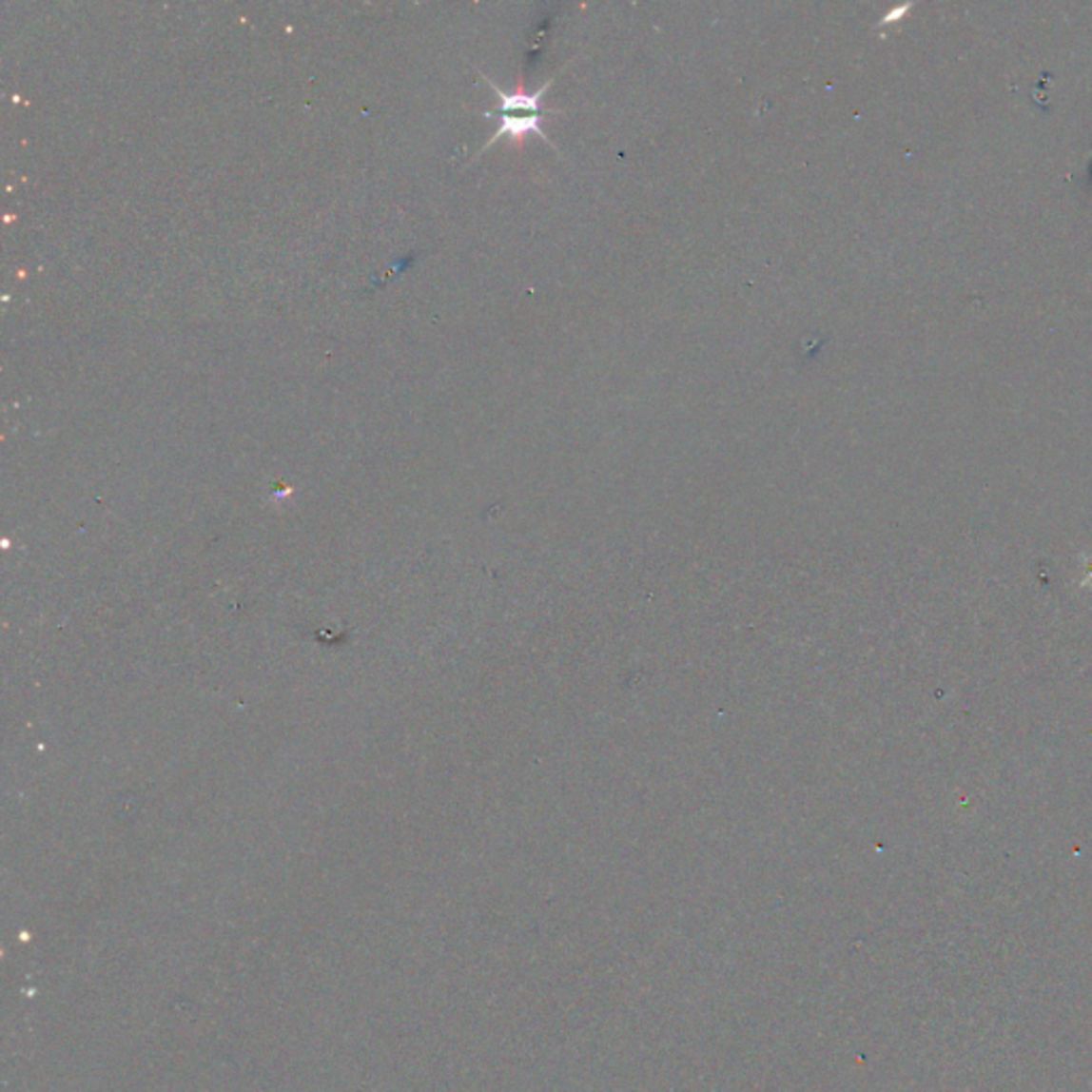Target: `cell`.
Here are the masks:
<instances>
[{
  "instance_id": "cell-2",
  "label": "cell",
  "mask_w": 1092,
  "mask_h": 1092,
  "mask_svg": "<svg viewBox=\"0 0 1092 1092\" xmlns=\"http://www.w3.org/2000/svg\"><path fill=\"white\" fill-rule=\"evenodd\" d=\"M489 118H493V116H489ZM496 118H499V128L496 130V135L487 141V147L496 144V141H499L501 137L523 139L527 135H536V137L544 139L546 144L555 146L542 130V118L544 116H513V113H504V116H496Z\"/></svg>"
},
{
  "instance_id": "cell-1",
  "label": "cell",
  "mask_w": 1092,
  "mask_h": 1092,
  "mask_svg": "<svg viewBox=\"0 0 1092 1092\" xmlns=\"http://www.w3.org/2000/svg\"><path fill=\"white\" fill-rule=\"evenodd\" d=\"M489 86L493 88V92L499 96V107L496 111H489L487 116H504V113H513V116H553V113L557 111H551V109H544L542 107V99L546 90H549L551 82H546L540 90H536L532 94H525V92H515V94H508L501 90L499 86H496L487 79Z\"/></svg>"
}]
</instances>
